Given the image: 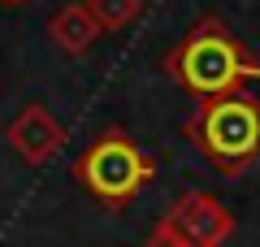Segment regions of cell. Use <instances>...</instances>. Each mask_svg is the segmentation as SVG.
<instances>
[{
  "instance_id": "1",
  "label": "cell",
  "mask_w": 260,
  "mask_h": 247,
  "mask_svg": "<svg viewBox=\"0 0 260 247\" xmlns=\"http://www.w3.org/2000/svg\"><path fill=\"white\" fill-rule=\"evenodd\" d=\"M165 70L169 78L191 91L195 100H208V96H225V91H239L243 82H256L260 78V61L239 44L225 22L204 18L200 26L186 30V39L165 56Z\"/></svg>"
},
{
  "instance_id": "2",
  "label": "cell",
  "mask_w": 260,
  "mask_h": 247,
  "mask_svg": "<svg viewBox=\"0 0 260 247\" xmlns=\"http://www.w3.org/2000/svg\"><path fill=\"white\" fill-rule=\"evenodd\" d=\"M186 135L221 174H239L260 156V100L247 91L208 96L195 104Z\"/></svg>"
},
{
  "instance_id": "3",
  "label": "cell",
  "mask_w": 260,
  "mask_h": 247,
  "mask_svg": "<svg viewBox=\"0 0 260 247\" xmlns=\"http://www.w3.org/2000/svg\"><path fill=\"white\" fill-rule=\"evenodd\" d=\"M152 178L148 156L135 147V139L121 130H104L100 139H91L83 156H78V182L95 195L100 204H126Z\"/></svg>"
}]
</instances>
